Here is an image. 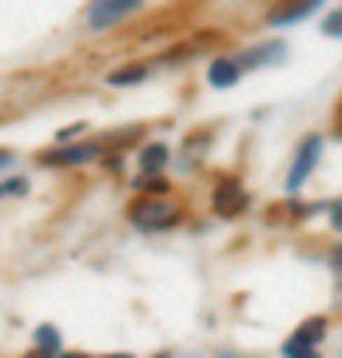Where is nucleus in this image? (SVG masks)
<instances>
[{
    "mask_svg": "<svg viewBox=\"0 0 342 358\" xmlns=\"http://www.w3.org/2000/svg\"><path fill=\"white\" fill-rule=\"evenodd\" d=\"M136 192H155V195H167V179H159V171H155V176H148V171H143V179H136Z\"/></svg>",
    "mask_w": 342,
    "mask_h": 358,
    "instance_id": "nucleus-13",
    "label": "nucleus"
},
{
    "mask_svg": "<svg viewBox=\"0 0 342 358\" xmlns=\"http://www.w3.org/2000/svg\"><path fill=\"white\" fill-rule=\"evenodd\" d=\"M211 203H215V215L235 219V215H243V211H247V203H251V199H247V187L231 176V179H223V183L215 187V199H211Z\"/></svg>",
    "mask_w": 342,
    "mask_h": 358,
    "instance_id": "nucleus-5",
    "label": "nucleus"
},
{
    "mask_svg": "<svg viewBox=\"0 0 342 358\" xmlns=\"http://www.w3.org/2000/svg\"><path fill=\"white\" fill-rule=\"evenodd\" d=\"M36 346L48 358L56 355V350H60V334H56V327H36Z\"/></svg>",
    "mask_w": 342,
    "mask_h": 358,
    "instance_id": "nucleus-12",
    "label": "nucleus"
},
{
    "mask_svg": "<svg viewBox=\"0 0 342 358\" xmlns=\"http://www.w3.org/2000/svg\"><path fill=\"white\" fill-rule=\"evenodd\" d=\"M303 358H318V355H315V350H306V355H303Z\"/></svg>",
    "mask_w": 342,
    "mask_h": 358,
    "instance_id": "nucleus-21",
    "label": "nucleus"
},
{
    "mask_svg": "<svg viewBox=\"0 0 342 358\" xmlns=\"http://www.w3.org/2000/svg\"><path fill=\"white\" fill-rule=\"evenodd\" d=\"M322 32H327V36H342V8H339V13H330L327 20H322Z\"/></svg>",
    "mask_w": 342,
    "mask_h": 358,
    "instance_id": "nucleus-14",
    "label": "nucleus"
},
{
    "mask_svg": "<svg viewBox=\"0 0 342 358\" xmlns=\"http://www.w3.org/2000/svg\"><path fill=\"white\" fill-rule=\"evenodd\" d=\"M330 227L342 231V199H334V203H330Z\"/></svg>",
    "mask_w": 342,
    "mask_h": 358,
    "instance_id": "nucleus-16",
    "label": "nucleus"
},
{
    "mask_svg": "<svg viewBox=\"0 0 342 358\" xmlns=\"http://www.w3.org/2000/svg\"><path fill=\"white\" fill-rule=\"evenodd\" d=\"M13 164V152H0V167H8Z\"/></svg>",
    "mask_w": 342,
    "mask_h": 358,
    "instance_id": "nucleus-17",
    "label": "nucleus"
},
{
    "mask_svg": "<svg viewBox=\"0 0 342 358\" xmlns=\"http://www.w3.org/2000/svg\"><path fill=\"white\" fill-rule=\"evenodd\" d=\"M28 358H48V355H44V350H40V355H36V350H32V355H28Z\"/></svg>",
    "mask_w": 342,
    "mask_h": 358,
    "instance_id": "nucleus-19",
    "label": "nucleus"
},
{
    "mask_svg": "<svg viewBox=\"0 0 342 358\" xmlns=\"http://www.w3.org/2000/svg\"><path fill=\"white\" fill-rule=\"evenodd\" d=\"M318 8H322V0H287V4H279L275 13L266 16V24H275V28L299 24V20H306V16L318 13Z\"/></svg>",
    "mask_w": 342,
    "mask_h": 358,
    "instance_id": "nucleus-8",
    "label": "nucleus"
},
{
    "mask_svg": "<svg viewBox=\"0 0 342 358\" xmlns=\"http://www.w3.org/2000/svg\"><path fill=\"white\" fill-rule=\"evenodd\" d=\"M207 80H211V88H235L239 84V60H215L211 64V72H207Z\"/></svg>",
    "mask_w": 342,
    "mask_h": 358,
    "instance_id": "nucleus-9",
    "label": "nucleus"
},
{
    "mask_svg": "<svg viewBox=\"0 0 342 358\" xmlns=\"http://www.w3.org/2000/svg\"><path fill=\"white\" fill-rule=\"evenodd\" d=\"M140 80H148V68L136 64V68H120V72H112L108 84H112V88H124V84H140Z\"/></svg>",
    "mask_w": 342,
    "mask_h": 358,
    "instance_id": "nucleus-11",
    "label": "nucleus"
},
{
    "mask_svg": "<svg viewBox=\"0 0 342 358\" xmlns=\"http://www.w3.org/2000/svg\"><path fill=\"white\" fill-rule=\"evenodd\" d=\"M318 155H322V136H306L303 143H299V152H294V164L291 171H287V192H299L306 179H311V171H315Z\"/></svg>",
    "mask_w": 342,
    "mask_h": 358,
    "instance_id": "nucleus-2",
    "label": "nucleus"
},
{
    "mask_svg": "<svg viewBox=\"0 0 342 358\" xmlns=\"http://www.w3.org/2000/svg\"><path fill=\"white\" fill-rule=\"evenodd\" d=\"M167 167V148L164 143H148L140 152V171H148V176H155V171H164Z\"/></svg>",
    "mask_w": 342,
    "mask_h": 358,
    "instance_id": "nucleus-10",
    "label": "nucleus"
},
{
    "mask_svg": "<svg viewBox=\"0 0 342 358\" xmlns=\"http://www.w3.org/2000/svg\"><path fill=\"white\" fill-rule=\"evenodd\" d=\"M140 4H143V0H92L88 24H92V28H112V24H120L124 16L136 13Z\"/></svg>",
    "mask_w": 342,
    "mask_h": 358,
    "instance_id": "nucleus-4",
    "label": "nucleus"
},
{
    "mask_svg": "<svg viewBox=\"0 0 342 358\" xmlns=\"http://www.w3.org/2000/svg\"><path fill=\"white\" fill-rule=\"evenodd\" d=\"M155 358H167V355H155Z\"/></svg>",
    "mask_w": 342,
    "mask_h": 358,
    "instance_id": "nucleus-22",
    "label": "nucleus"
},
{
    "mask_svg": "<svg viewBox=\"0 0 342 358\" xmlns=\"http://www.w3.org/2000/svg\"><path fill=\"white\" fill-rule=\"evenodd\" d=\"M56 358H88V355H80V350H68V355H56Z\"/></svg>",
    "mask_w": 342,
    "mask_h": 358,
    "instance_id": "nucleus-18",
    "label": "nucleus"
},
{
    "mask_svg": "<svg viewBox=\"0 0 342 358\" xmlns=\"http://www.w3.org/2000/svg\"><path fill=\"white\" fill-rule=\"evenodd\" d=\"M104 358H131V355H104Z\"/></svg>",
    "mask_w": 342,
    "mask_h": 358,
    "instance_id": "nucleus-20",
    "label": "nucleus"
},
{
    "mask_svg": "<svg viewBox=\"0 0 342 358\" xmlns=\"http://www.w3.org/2000/svg\"><path fill=\"white\" fill-rule=\"evenodd\" d=\"M127 219H131L140 231L176 227V223H179V203H176V199H167V195H148V199H140V203H131Z\"/></svg>",
    "mask_w": 342,
    "mask_h": 358,
    "instance_id": "nucleus-1",
    "label": "nucleus"
},
{
    "mask_svg": "<svg viewBox=\"0 0 342 358\" xmlns=\"http://www.w3.org/2000/svg\"><path fill=\"white\" fill-rule=\"evenodd\" d=\"M104 152V143L100 140H92V143H64V148H52V152L40 155V164L44 167H76V164H88V159H96V155Z\"/></svg>",
    "mask_w": 342,
    "mask_h": 358,
    "instance_id": "nucleus-3",
    "label": "nucleus"
},
{
    "mask_svg": "<svg viewBox=\"0 0 342 358\" xmlns=\"http://www.w3.org/2000/svg\"><path fill=\"white\" fill-rule=\"evenodd\" d=\"M287 60V44L283 40H266L259 48H247L239 56V68H271V64H283Z\"/></svg>",
    "mask_w": 342,
    "mask_h": 358,
    "instance_id": "nucleus-7",
    "label": "nucleus"
},
{
    "mask_svg": "<svg viewBox=\"0 0 342 358\" xmlns=\"http://www.w3.org/2000/svg\"><path fill=\"white\" fill-rule=\"evenodd\" d=\"M330 271H334V287L342 291V243L330 251Z\"/></svg>",
    "mask_w": 342,
    "mask_h": 358,
    "instance_id": "nucleus-15",
    "label": "nucleus"
},
{
    "mask_svg": "<svg viewBox=\"0 0 342 358\" xmlns=\"http://www.w3.org/2000/svg\"><path fill=\"white\" fill-rule=\"evenodd\" d=\"M322 334H327V319H322V315H315V319H306L303 327H299V331L283 343V355H287V358H303L315 343H322Z\"/></svg>",
    "mask_w": 342,
    "mask_h": 358,
    "instance_id": "nucleus-6",
    "label": "nucleus"
}]
</instances>
